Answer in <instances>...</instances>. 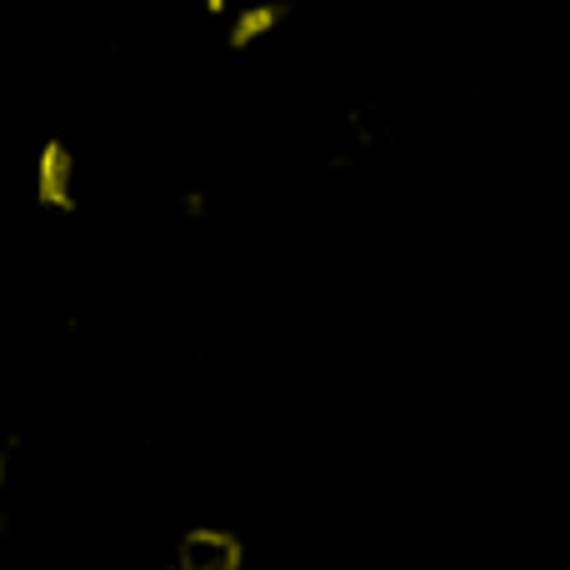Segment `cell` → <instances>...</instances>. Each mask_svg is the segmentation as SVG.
Listing matches in <instances>:
<instances>
[{
	"mask_svg": "<svg viewBox=\"0 0 570 570\" xmlns=\"http://www.w3.org/2000/svg\"><path fill=\"white\" fill-rule=\"evenodd\" d=\"M166 570H246V546L226 525H190L170 546Z\"/></svg>",
	"mask_w": 570,
	"mask_h": 570,
	"instance_id": "1",
	"label": "cell"
}]
</instances>
